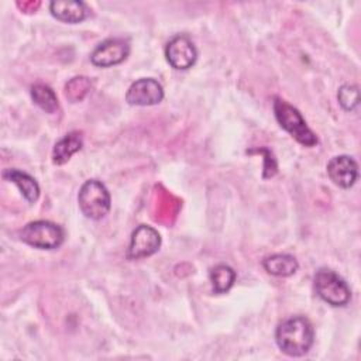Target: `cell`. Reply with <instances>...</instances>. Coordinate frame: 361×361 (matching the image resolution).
Here are the masks:
<instances>
[{
    "mask_svg": "<svg viewBox=\"0 0 361 361\" xmlns=\"http://www.w3.org/2000/svg\"><path fill=\"white\" fill-rule=\"evenodd\" d=\"M51 14L68 24H76L83 21L89 16V7L79 0H54L49 3Z\"/></svg>",
    "mask_w": 361,
    "mask_h": 361,
    "instance_id": "obj_11",
    "label": "cell"
},
{
    "mask_svg": "<svg viewBox=\"0 0 361 361\" xmlns=\"http://www.w3.org/2000/svg\"><path fill=\"white\" fill-rule=\"evenodd\" d=\"M31 99L39 109H42L49 114L55 113L59 107L55 92L48 85H44V83H35L34 86H31Z\"/></svg>",
    "mask_w": 361,
    "mask_h": 361,
    "instance_id": "obj_16",
    "label": "cell"
},
{
    "mask_svg": "<svg viewBox=\"0 0 361 361\" xmlns=\"http://www.w3.org/2000/svg\"><path fill=\"white\" fill-rule=\"evenodd\" d=\"M3 178L8 182H13L20 189L27 202L34 203L39 197V185L31 175L16 168H8L3 172Z\"/></svg>",
    "mask_w": 361,
    "mask_h": 361,
    "instance_id": "obj_13",
    "label": "cell"
},
{
    "mask_svg": "<svg viewBox=\"0 0 361 361\" xmlns=\"http://www.w3.org/2000/svg\"><path fill=\"white\" fill-rule=\"evenodd\" d=\"M83 138L79 131H71L66 135H63L52 149V162L56 165L66 164L73 154L82 149Z\"/></svg>",
    "mask_w": 361,
    "mask_h": 361,
    "instance_id": "obj_12",
    "label": "cell"
},
{
    "mask_svg": "<svg viewBox=\"0 0 361 361\" xmlns=\"http://www.w3.org/2000/svg\"><path fill=\"white\" fill-rule=\"evenodd\" d=\"M209 278H210L214 293L217 295L226 293L234 285L235 271L227 264H217L210 268Z\"/></svg>",
    "mask_w": 361,
    "mask_h": 361,
    "instance_id": "obj_15",
    "label": "cell"
},
{
    "mask_svg": "<svg viewBox=\"0 0 361 361\" xmlns=\"http://www.w3.org/2000/svg\"><path fill=\"white\" fill-rule=\"evenodd\" d=\"M165 58L172 68L185 71L195 65L197 49L188 35L178 34L168 41L165 47Z\"/></svg>",
    "mask_w": 361,
    "mask_h": 361,
    "instance_id": "obj_6",
    "label": "cell"
},
{
    "mask_svg": "<svg viewBox=\"0 0 361 361\" xmlns=\"http://www.w3.org/2000/svg\"><path fill=\"white\" fill-rule=\"evenodd\" d=\"M63 228L49 220L30 221L20 231L21 241L39 250L58 248L63 243Z\"/></svg>",
    "mask_w": 361,
    "mask_h": 361,
    "instance_id": "obj_5",
    "label": "cell"
},
{
    "mask_svg": "<svg viewBox=\"0 0 361 361\" xmlns=\"http://www.w3.org/2000/svg\"><path fill=\"white\" fill-rule=\"evenodd\" d=\"M274 113L279 126L288 131L299 144L305 147H314L319 140L316 134L307 127L300 111L281 97L274 99Z\"/></svg>",
    "mask_w": 361,
    "mask_h": 361,
    "instance_id": "obj_2",
    "label": "cell"
},
{
    "mask_svg": "<svg viewBox=\"0 0 361 361\" xmlns=\"http://www.w3.org/2000/svg\"><path fill=\"white\" fill-rule=\"evenodd\" d=\"M159 247H161L159 233L148 224H140L131 233L127 257L130 259H141L155 254L159 250Z\"/></svg>",
    "mask_w": 361,
    "mask_h": 361,
    "instance_id": "obj_7",
    "label": "cell"
},
{
    "mask_svg": "<svg viewBox=\"0 0 361 361\" xmlns=\"http://www.w3.org/2000/svg\"><path fill=\"white\" fill-rule=\"evenodd\" d=\"M80 212L92 220L103 219L111 206V199L107 188L99 179L86 180L78 193Z\"/></svg>",
    "mask_w": 361,
    "mask_h": 361,
    "instance_id": "obj_4",
    "label": "cell"
},
{
    "mask_svg": "<svg viewBox=\"0 0 361 361\" xmlns=\"http://www.w3.org/2000/svg\"><path fill=\"white\" fill-rule=\"evenodd\" d=\"M164 87L152 78H141L133 82L126 93V100L131 106H154L162 102Z\"/></svg>",
    "mask_w": 361,
    "mask_h": 361,
    "instance_id": "obj_9",
    "label": "cell"
},
{
    "mask_svg": "<svg viewBox=\"0 0 361 361\" xmlns=\"http://www.w3.org/2000/svg\"><path fill=\"white\" fill-rule=\"evenodd\" d=\"M130 44L123 38H109L100 42L90 54V61L94 66L109 68L118 65L127 59Z\"/></svg>",
    "mask_w": 361,
    "mask_h": 361,
    "instance_id": "obj_8",
    "label": "cell"
},
{
    "mask_svg": "<svg viewBox=\"0 0 361 361\" xmlns=\"http://www.w3.org/2000/svg\"><path fill=\"white\" fill-rule=\"evenodd\" d=\"M313 286L317 296L330 306L341 307L351 299V289L347 282L330 268H320L316 271Z\"/></svg>",
    "mask_w": 361,
    "mask_h": 361,
    "instance_id": "obj_3",
    "label": "cell"
},
{
    "mask_svg": "<svg viewBox=\"0 0 361 361\" xmlns=\"http://www.w3.org/2000/svg\"><path fill=\"white\" fill-rule=\"evenodd\" d=\"M330 180L338 188L348 189L358 179V164L350 155H336L326 166Z\"/></svg>",
    "mask_w": 361,
    "mask_h": 361,
    "instance_id": "obj_10",
    "label": "cell"
},
{
    "mask_svg": "<svg viewBox=\"0 0 361 361\" xmlns=\"http://www.w3.org/2000/svg\"><path fill=\"white\" fill-rule=\"evenodd\" d=\"M92 89V82L89 78L86 76H75L72 78L66 86H65V96L71 100V102H79L82 100L89 90Z\"/></svg>",
    "mask_w": 361,
    "mask_h": 361,
    "instance_id": "obj_17",
    "label": "cell"
},
{
    "mask_svg": "<svg viewBox=\"0 0 361 361\" xmlns=\"http://www.w3.org/2000/svg\"><path fill=\"white\" fill-rule=\"evenodd\" d=\"M262 267L269 275L285 278L293 275L298 271L299 264L290 254H272L262 259Z\"/></svg>",
    "mask_w": 361,
    "mask_h": 361,
    "instance_id": "obj_14",
    "label": "cell"
},
{
    "mask_svg": "<svg viewBox=\"0 0 361 361\" xmlns=\"http://www.w3.org/2000/svg\"><path fill=\"white\" fill-rule=\"evenodd\" d=\"M337 100L345 111H353L360 104V89L355 85H343L337 92Z\"/></svg>",
    "mask_w": 361,
    "mask_h": 361,
    "instance_id": "obj_18",
    "label": "cell"
},
{
    "mask_svg": "<svg viewBox=\"0 0 361 361\" xmlns=\"http://www.w3.org/2000/svg\"><path fill=\"white\" fill-rule=\"evenodd\" d=\"M279 350L289 357H302L309 353L314 341V329L310 320L296 314L282 320L275 330Z\"/></svg>",
    "mask_w": 361,
    "mask_h": 361,
    "instance_id": "obj_1",
    "label": "cell"
}]
</instances>
